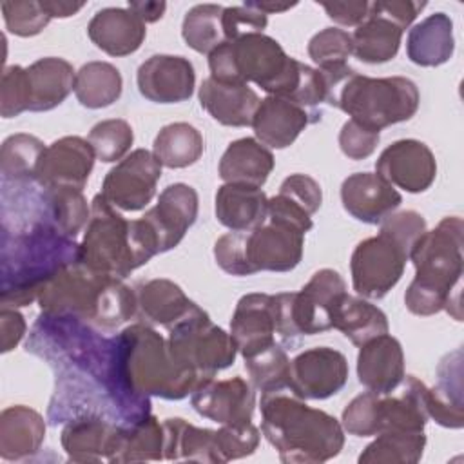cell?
Masks as SVG:
<instances>
[{
  "label": "cell",
  "mask_w": 464,
  "mask_h": 464,
  "mask_svg": "<svg viewBox=\"0 0 464 464\" xmlns=\"http://www.w3.org/2000/svg\"><path fill=\"white\" fill-rule=\"evenodd\" d=\"M161 424L165 431L163 459L221 464L216 448V430L198 428L181 417L165 419Z\"/></svg>",
  "instance_id": "d590c367"
},
{
  "label": "cell",
  "mask_w": 464,
  "mask_h": 464,
  "mask_svg": "<svg viewBox=\"0 0 464 464\" xmlns=\"http://www.w3.org/2000/svg\"><path fill=\"white\" fill-rule=\"evenodd\" d=\"M38 188L40 192L33 194L38 207L33 219H42L54 227L60 234L76 239L91 218V207L87 205L83 192L71 187Z\"/></svg>",
  "instance_id": "836d02e7"
},
{
  "label": "cell",
  "mask_w": 464,
  "mask_h": 464,
  "mask_svg": "<svg viewBox=\"0 0 464 464\" xmlns=\"http://www.w3.org/2000/svg\"><path fill=\"white\" fill-rule=\"evenodd\" d=\"M203 150L205 140L201 132L187 121H174L161 127L152 143V154L167 169L190 167L201 158Z\"/></svg>",
  "instance_id": "74e56055"
},
{
  "label": "cell",
  "mask_w": 464,
  "mask_h": 464,
  "mask_svg": "<svg viewBox=\"0 0 464 464\" xmlns=\"http://www.w3.org/2000/svg\"><path fill=\"white\" fill-rule=\"evenodd\" d=\"M462 246L464 223L459 216L440 219L415 241L410 252L415 277L404 294V304L411 314L428 317L446 310L455 321H462Z\"/></svg>",
  "instance_id": "3957f363"
},
{
  "label": "cell",
  "mask_w": 464,
  "mask_h": 464,
  "mask_svg": "<svg viewBox=\"0 0 464 464\" xmlns=\"http://www.w3.org/2000/svg\"><path fill=\"white\" fill-rule=\"evenodd\" d=\"M352 53V34L339 27H324L308 42V56L319 71H337L346 67Z\"/></svg>",
  "instance_id": "bcb514c9"
},
{
  "label": "cell",
  "mask_w": 464,
  "mask_h": 464,
  "mask_svg": "<svg viewBox=\"0 0 464 464\" xmlns=\"http://www.w3.org/2000/svg\"><path fill=\"white\" fill-rule=\"evenodd\" d=\"M96 154L80 136H63L45 147L38 170L36 185L42 188L71 187L82 190L92 172Z\"/></svg>",
  "instance_id": "e0dca14e"
},
{
  "label": "cell",
  "mask_w": 464,
  "mask_h": 464,
  "mask_svg": "<svg viewBox=\"0 0 464 464\" xmlns=\"http://www.w3.org/2000/svg\"><path fill=\"white\" fill-rule=\"evenodd\" d=\"M404 388L417 399L419 406L426 413L428 419H433L437 424L451 430H459L464 426V411L462 408L450 406L435 397L431 388H428L415 375H404Z\"/></svg>",
  "instance_id": "f907efd6"
},
{
  "label": "cell",
  "mask_w": 464,
  "mask_h": 464,
  "mask_svg": "<svg viewBox=\"0 0 464 464\" xmlns=\"http://www.w3.org/2000/svg\"><path fill=\"white\" fill-rule=\"evenodd\" d=\"M121 74L109 62H87L76 71L74 96L87 109L112 105L121 96Z\"/></svg>",
  "instance_id": "ab89813d"
},
{
  "label": "cell",
  "mask_w": 464,
  "mask_h": 464,
  "mask_svg": "<svg viewBox=\"0 0 464 464\" xmlns=\"http://www.w3.org/2000/svg\"><path fill=\"white\" fill-rule=\"evenodd\" d=\"M426 446L424 430H384L359 455L361 464H415Z\"/></svg>",
  "instance_id": "b9f144b4"
},
{
  "label": "cell",
  "mask_w": 464,
  "mask_h": 464,
  "mask_svg": "<svg viewBox=\"0 0 464 464\" xmlns=\"http://www.w3.org/2000/svg\"><path fill=\"white\" fill-rule=\"evenodd\" d=\"M45 440L44 417L24 404L7 406L0 413V457L14 462L36 455Z\"/></svg>",
  "instance_id": "f546056e"
},
{
  "label": "cell",
  "mask_w": 464,
  "mask_h": 464,
  "mask_svg": "<svg viewBox=\"0 0 464 464\" xmlns=\"http://www.w3.org/2000/svg\"><path fill=\"white\" fill-rule=\"evenodd\" d=\"M156 254L158 241L143 218L125 219L102 194L92 198L91 218L80 241V265L125 279Z\"/></svg>",
  "instance_id": "8992f818"
},
{
  "label": "cell",
  "mask_w": 464,
  "mask_h": 464,
  "mask_svg": "<svg viewBox=\"0 0 464 464\" xmlns=\"http://www.w3.org/2000/svg\"><path fill=\"white\" fill-rule=\"evenodd\" d=\"M0 9H2V16L7 31L22 38L42 33L51 22V16L42 7V2L7 0L0 4Z\"/></svg>",
  "instance_id": "7dc6e473"
},
{
  "label": "cell",
  "mask_w": 464,
  "mask_h": 464,
  "mask_svg": "<svg viewBox=\"0 0 464 464\" xmlns=\"http://www.w3.org/2000/svg\"><path fill=\"white\" fill-rule=\"evenodd\" d=\"M256 9H259L261 13L265 14H272V13H283V11H288L292 7L297 5V2H292V4H279V2H250Z\"/></svg>",
  "instance_id": "be15d7a7"
},
{
  "label": "cell",
  "mask_w": 464,
  "mask_h": 464,
  "mask_svg": "<svg viewBox=\"0 0 464 464\" xmlns=\"http://www.w3.org/2000/svg\"><path fill=\"white\" fill-rule=\"evenodd\" d=\"M221 24L225 42H232L248 33H263L268 24V14L256 9L250 2H245L243 5L223 7Z\"/></svg>",
  "instance_id": "f5cc1de1"
},
{
  "label": "cell",
  "mask_w": 464,
  "mask_h": 464,
  "mask_svg": "<svg viewBox=\"0 0 464 464\" xmlns=\"http://www.w3.org/2000/svg\"><path fill=\"white\" fill-rule=\"evenodd\" d=\"M321 7L326 11L339 25L357 27L361 25L370 13V2L366 0H348V2H321Z\"/></svg>",
  "instance_id": "680465c9"
},
{
  "label": "cell",
  "mask_w": 464,
  "mask_h": 464,
  "mask_svg": "<svg viewBox=\"0 0 464 464\" xmlns=\"http://www.w3.org/2000/svg\"><path fill=\"white\" fill-rule=\"evenodd\" d=\"M192 408L218 424L250 422L256 408V393L243 377L223 381L207 379L190 393Z\"/></svg>",
  "instance_id": "d6986e66"
},
{
  "label": "cell",
  "mask_w": 464,
  "mask_h": 464,
  "mask_svg": "<svg viewBox=\"0 0 464 464\" xmlns=\"http://www.w3.org/2000/svg\"><path fill=\"white\" fill-rule=\"evenodd\" d=\"M160 178L158 158L147 149H136L105 174L100 194L114 208L136 212L152 201Z\"/></svg>",
  "instance_id": "5bb4252c"
},
{
  "label": "cell",
  "mask_w": 464,
  "mask_h": 464,
  "mask_svg": "<svg viewBox=\"0 0 464 464\" xmlns=\"http://www.w3.org/2000/svg\"><path fill=\"white\" fill-rule=\"evenodd\" d=\"M120 428L100 415H80L65 422L60 442L71 462H111Z\"/></svg>",
  "instance_id": "d4e9b609"
},
{
  "label": "cell",
  "mask_w": 464,
  "mask_h": 464,
  "mask_svg": "<svg viewBox=\"0 0 464 464\" xmlns=\"http://www.w3.org/2000/svg\"><path fill=\"white\" fill-rule=\"evenodd\" d=\"M279 194L288 198L292 203L301 207L310 216H314L323 203L321 185L312 176L301 172L285 178L279 187Z\"/></svg>",
  "instance_id": "db71d44e"
},
{
  "label": "cell",
  "mask_w": 464,
  "mask_h": 464,
  "mask_svg": "<svg viewBox=\"0 0 464 464\" xmlns=\"http://www.w3.org/2000/svg\"><path fill=\"white\" fill-rule=\"evenodd\" d=\"M245 368L252 388L265 393H279L290 384V359L286 352L274 343L259 353L245 359Z\"/></svg>",
  "instance_id": "ee69618b"
},
{
  "label": "cell",
  "mask_w": 464,
  "mask_h": 464,
  "mask_svg": "<svg viewBox=\"0 0 464 464\" xmlns=\"http://www.w3.org/2000/svg\"><path fill=\"white\" fill-rule=\"evenodd\" d=\"M332 328L339 330L355 346H361L381 334H388L390 324L379 306L361 295H350L346 292L334 310Z\"/></svg>",
  "instance_id": "8d00e7d4"
},
{
  "label": "cell",
  "mask_w": 464,
  "mask_h": 464,
  "mask_svg": "<svg viewBox=\"0 0 464 464\" xmlns=\"http://www.w3.org/2000/svg\"><path fill=\"white\" fill-rule=\"evenodd\" d=\"M259 96L248 83H225L212 76L199 87L201 107L225 127H248L259 105Z\"/></svg>",
  "instance_id": "4316f807"
},
{
  "label": "cell",
  "mask_w": 464,
  "mask_h": 464,
  "mask_svg": "<svg viewBox=\"0 0 464 464\" xmlns=\"http://www.w3.org/2000/svg\"><path fill=\"white\" fill-rule=\"evenodd\" d=\"M27 71L29 112H45L58 107L74 91L76 71L58 56H45L33 62Z\"/></svg>",
  "instance_id": "4dcf8cb0"
},
{
  "label": "cell",
  "mask_w": 464,
  "mask_h": 464,
  "mask_svg": "<svg viewBox=\"0 0 464 464\" xmlns=\"http://www.w3.org/2000/svg\"><path fill=\"white\" fill-rule=\"evenodd\" d=\"M25 350L54 372L47 408L53 426L80 415H100L129 426L150 415V397L127 384L118 335L105 337L96 326L72 315L40 312Z\"/></svg>",
  "instance_id": "6da1fadb"
},
{
  "label": "cell",
  "mask_w": 464,
  "mask_h": 464,
  "mask_svg": "<svg viewBox=\"0 0 464 464\" xmlns=\"http://www.w3.org/2000/svg\"><path fill=\"white\" fill-rule=\"evenodd\" d=\"M219 4H198L190 7L181 24V36L185 44L201 54H210L225 42Z\"/></svg>",
  "instance_id": "7bdbcfd3"
},
{
  "label": "cell",
  "mask_w": 464,
  "mask_h": 464,
  "mask_svg": "<svg viewBox=\"0 0 464 464\" xmlns=\"http://www.w3.org/2000/svg\"><path fill=\"white\" fill-rule=\"evenodd\" d=\"M96 158L103 163H114L127 156L132 147L134 132L129 121L111 118L98 121L87 136Z\"/></svg>",
  "instance_id": "f6af8a7d"
},
{
  "label": "cell",
  "mask_w": 464,
  "mask_h": 464,
  "mask_svg": "<svg viewBox=\"0 0 464 464\" xmlns=\"http://www.w3.org/2000/svg\"><path fill=\"white\" fill-rule=\"evenodd\" d=\"M83 2H63V0H44L42 7L51 18H69L83 9Z\"/></svg>",
  "instance_id": "6125c7cd"
},
{
  "label": "cell",
  "mask_w": 464,
  "mask_h": 464,
  "mask_svg": "<svg viewBox=\"0 0 464 464\" xmlns=\"http://www.w3.org/2000/svg\"><path fill=\"white\" fill-rule=\"evenodd\" d=\"M80 263V243L42 219L2 223V306H27L63 268Z\"/></svg>",
  "instance_id": "7a4b0ae2"
},
{
  "label": "cell",
  "mask_w": 464,
  "mask_h": 464,
  "mask_svg": "<svg viewBox=\"0 0 464 464\" xmlns=\"http://www.w3.org/2000/svg\"><path fill=\"white\" fill-rule=\"evenodd\" d=\"M87 36L109 56H129L141 47L147 29L129 7H105L91 18Z\"/></svg>",
  "instance_id": "484cf974"
},
{
  "label": "cell",
  "mask_w": 464,
  "mask_h": 464,
  "mask_svg": "<svg viewBox=\"0 0 464 464\" xmlns=\"http://www.w3.org/2000/svg\"><path fill=\"white\" fill-rule=\"evenodd\" d=\"M323 112L308 111L286 98L266 96L259 102L252 118L256 140L268 149H286L312 123L321 120Z\"/></svg>",
  "instance_id": "44dd1931"
},
{
  "label": "cell",
  "mask_w": 464,
  "mask_h": 464,
  "mask_svg": "<svg viewBox=\"0 0 464 464\" xmlns=\"http://www.w3.org/2000/svg\"><path fill=\"white\" fill-rule=\"evenodd\" d=\"M266 219L290 225V227L301 230L303 234H306L314 227L312 216L306 214L295 203H292L288 198L281 196L279 192L276 196L268 198V218Z\"/></svg>",
  "instance_id": "6f0895ef"
},
{
  "label": "cell",
  "mask_w": 464,
  "mask_h": 464,
  "mask_svg": "<svg viewBox=\"0 0 464 464\" xmlns=\"http://www.w3.org/2000/svg\"><path fill=\"white\" fill-rule=\"evenodd\" d=\"M381 140L379 130L368 129L353 120H348L339 132V147L341 152L350 160H366L373 154L377 149V143Z\"/></svg>",
  "instance_id": "11a10c76"
},
{
  "label": "cell",
  "mask_w": 464,
  "mask_h": 464,
  "mask_svg": "<svg viewBox=\"0 0 464 464\" xmlns=\"http://www.w3.org/2000/svg\"><path fill=\"white\" fill-rule=\"evenodd\" d=\"M348 372V361L339 350L308 348L290 361L288 390L303 401H323L344 388Z\"/></svg>",
  "instance_id": "9a60e30c"
},
{
  "label": "cell",
  "mask_w": 464,
  "mask_h": 464,
  "mask_svg": "<svg viewBox=\"0 0 464 464\" xmlns=\"http://www.w3.org/2000/svg\"><path fill=\"white\" fill-rule=\"evenodd\" d=\"M165 431L163 424L154 417L147 415L145 419L121 426L116 444V451L111 462H147L163 459Z\"/></svg>",
  "instance_id": "60d3db41"
},
{
  "label": "cell",
  "mask_w": 464,
  "mask_h": 464,
  "mask_svg": "<svg viewBox=\"0 0 464 464\" xmlns=\"http://www.w3.org/2000/svg\"><path fill=\"white\" fill-rule=\"evenodd\" d=\"M304 248V234L290 225L266 219L248 232H228L214 243L218 266L230 276L256 272H290Z\"/></svg>",
  "instance_id": "9c48e42d"
},
{
  "label": "cell",
  "mask_w": 464,
  "mask_h": 464,
  "mask_svg": "<svg viewBox=\"0 0 464 464\" xmlns=\"http://www.w3.org/2000/svg\"><path fill=\"white\" fill-rule=\"evenodd\" d=\"M198 208L199 199L194 187L172 183L161 190L158 203L141 216L158 241L160 254L181 243L187 230L196 223Z\"/></svg>",
  "instance_id": "ac0fdd59"
},
{
  "label": "cell",
  "mask_w": 464,
  "mask_h": 464,
  "mask_svg": "<svg viewBox=\"0 0 464 464\" xmlns=\"http://www.w3.org/2000/svg\"><path fill=\"white\" fill-rule=\"evenodd\" d=\"M410 250L381 232L366 237L352 252V286L364 299H382L402 277Z\"/></svg>",
  "instance_id": "4fadbf2b"
},
{
  "label": "cell",
  "mask_w": 464,
  "mask_h": 464,
  "mask_svg": "<svg viewBox=\"0 0 464 464\" xmlns=\"http://www.w3.org/2000/svg\"><path fill=\"white\" fill-rule=\"evenodd\" d=\"M127 7L134 11L145 24H152L165 14L167 4L165 2H129Z\"/></svg>",
  "instance_id": "94428289"
},
{
  "label": "cell",
  "mask_w": 464,
  "mask_h": 464,
  "mask_svg": "<svg viewBox=\"0 0 464 464\" xmlns=\"http://www.w3.org/2000/svg\"><path fill=\"white\" fill-rule=\"evenodd\" d=\"M38 304L44 314L72 315L102 330H114L138 314L134 288L80 263L54 276L40 292Z\"/></svg>",
  "instance_id": "5b68a950"
},
{
  "label": "cell",
  "mask_w": 464,
  "mask_h": 464,
  "mask_svg": "<svg viewBox=\"0 0 464 464\" xmlns=\"http://www.w3.org/2000/svg\"><path fill=\"white\" fill-rule=\"evenodd\" d=\"M420 94L413 80L406 76L372 78L357 71L341 85L334 107H339L350 120L382 130L390 125L415 116Z\"/></svg>",
  "instance_id": "30bf717a"
},
{
  "label": "cell",
  "mask_w": 464,
  "mask_h": 464,
  "mask_svg": "<svg viewBox=\"0 0 464 464\" xmlns=\"http://www.w3.org/2000/svg\"><path fill=\"white\" fill-rule=\"evenodd\" d=\"M359 382L377 395H390L404 379V352L390 334H381L359 346Z\"/></svg>",
  "instance_id": "cb8c5ba5"
},
{
  "label": "cell",
  "mask_w": 464,
  "mask_h": 464,
  "mask_svg": "<svg viewBox=\"0 0 464 464\" xmlns=\"http://www.w3.org/2000/svg\"><path fill=\"white\" fill-rule=\"evenodd\" d=\"M402 33L377 2H370L368 18L352 33V54L364 63H386L397 56Z\"/></svg>",
  "instance_id": "d6a6232c"
},
{
  "label": "cell",
  "mask_w": 464,
  "mask_h": 464,
  "mask_svg": "<svg viewBox=\"0 0 464 464\" xmlns=\"http://www.w3.org/2000/svg\"><path fill=\"white\" fill-rule=\"evenodd\" d=\"M218 221L232 232H248L268 218V198L259 187L223 183L214 198Z\"/></svg>",
  "instance_id": "f1b7e54d"
},
{
  "label": "cell",
  "mask_w": 464,
  "mask_h": 464,
  "mask_svg": "<svg viewBox=\"0 0 464 464\" xmlns=\"http://www.w3.org/2000/svg\"><path fill=\"white\" fill-rule=\"evenodd\" d=\"M27 324L24 315L13 306H2L0 310V343L2 352H11L25 335Z\"/></svg>",
  "instance_id": "91938a15"
},
{
  "label": "cell",
  "mask_w": 464,
  "mask_h": 464,
  "mask_svg": "<svg viewBox=\"0 0 464 464\" xmlns=\"http://www.w3.org/2000/svg\"><path fill=\"white\" fill-rule=\"evenodd\" d=\"M379 230L386 232L411 252L415 241L426 232V219L415 210H402L388 216Z\"/></svg>",
  "instance_id": "9f6ffc18"
},
{
  "label": "cell",
  "mask_w": 464,
  "mask_h": 464,
  "mask_svg": "<svg viewBox=\"0 0 464 464\" xmlns=\"http://www.w3.org/2000/svg\"><path fill=\"white\" fill-rule=\"evenodd\" d=\"M276 160L268 147L256 138H239L225 149L218 172L225 183L263 187L274 170Z\"/></svg>",
  "instance_id": "1f68e13d"
},
{
  "label": "cell",
  "mask_w": 464,
  "mask_h": 464,
  "mask_svg": "<svg viewBox=\"0 0 464 464\" xmlns=\"http://www.w3.org/2000/svg\"><path fill=\"white\" fill-rule=\"evenodd\" d=\"M375 172L392 187L410 194L428 190L437 176V161L431 149L413 138L388 145L375 161Z\"/></svg>",
  "instance_id": "2e32d148"
},
{
  "label": "cell",
  "mask_w": 464,
  "mask_h": 464,
  "mask_svg": "<svg viewBox=\"0 0 464 464\" xmlns=\"http://www.w3.org/2000/svg\"><path fill=\"white\" fill-rule=\"evenodd\" d=\"M25 111H29V85L25 67H4L0 83V114L2 118H16Z\"/></svg>",
  "instance_id": "816d5d0a"
},
{
  "label": "cell",
  "mask_w": 464,
  "mask_h": 464,
  "mask_svg": "<svg viewBox=\"0 0 464 464\" xmlns=\"http://www.w3.org/2000/svg\"><path fill=\"white\" fill-rule=\"evenodd\" d=\"M230 335L243 359L272 346L276 343L274 295L261 292L243 295L230 319Z\"/></svg>",
  "instance_id": "603a6c76"
},
{
  "label": "cell",
  "mask_w": 464,
  "mask_h": 464,
  "mask_svg": "<svg viewBox=\"0 0 464 464\" xmlns=\"http://www.w3.org/2000/svg\"><path fill=\"white\" fill-rule=\"evenodd\" d=\"M341 203L353 219L381 225L399 208L402 196L377 172H355L341 185Z\"/></svg>",
  "instance_id": "7402d4cb"
},
{
  "label": "cell",
  "mask_w": 464,
  "mask_h": 464,
  "mask_svg": "<svg viewBox=\"0 0 464 464\" xmlns=\"http://www.w3.org/2000/svg\"><path fill=\"white\" fill-rule=\"evenodd\" d=\"M138 91L154 103H181L196 87V71L188 58L178 54H152L136 74Z\"/></svg>",
  "instance_id": "ffe728a7"
},
{
  "label": "cell",
  "mask_w": 464,
  "mask_h": 464,
  "mask_svg": "<svg viewBox=\"0 0 464 464\" xmlns=\"http://www.w3.org/2000/svg\"><path fill=\"white\" fill-rule=\"evenodd\" d=\"M138 314L147 324H160L167 330L188 317L198 304L170 279L158 277L136 285Z\"/></svg>",
  "instance_id": "83f0119b"
},
{
  "label": "cell",
  "mask_w": 464,
  "mask_h": 464,
  "mask_svg": "<svg viewBox=\"0 0 464 464\" xmlns=\"http://www.w3.org/2000/svg\"><path fill=\"white\" fill-rule=\"evenodd\" d=\"M261 431L286 464H321L337 457L344 430L334 415L308 406L294 393L261 395Z\"/></svg>",
  "instance_id": "277c9868"
},
{
  "label": "cell",
  "mask_w": 464,
  "mask_h": 464,
  "mask_svg": "<svg viewBox=\"0 0 464 464\" xmlns=\"http://www.w3.org/2000/svg\"><path fill=\"white\" fill-rule=\"evenodd\" d=\"M259 446V430L250 422L221 424L216 430V448L219 462H228L252 455Z\"/></svg>",
  "instance_id": "681fc988"
},
{
  "label": "cell",
  "mask_w": 464,
  "mask_h": 464,
  "mask_svg": "<svg viewBox=\"0 0 464 464\" xmlns=\"http://www.w3.org/2000/svg\"><path fill=\"white\" fill-rule=\"evenodd\" d=\"M301 62L288 56L281 44L263 33H248L223 42L208 54L210 76L225 83H256L268 96L290 100L295 92Z\"/></svg>",
  "instance_id": "52a82bcc"
},
{
  "label": "cell",
  "mask_w": 464,
  "mask_h": 464,
  "mask_svg": "<svg viewBox=\"0 0 464 464\" xmlns=\"http://www.w3.org/2000/svg\"><path fill=\"white\" fill-rule=\"evenodd\" d=\"M379 401L381 395L364 392L353 397L341 415V426L355 437H373L379 433Z\"/></svg>",
  "instance_id": "c3c4849f"
},
{
  "label": "cell",
  "mask_w": 464,
  "mask_h": 464,
  "mask_svg": "<svg viewBox=\"0 0 464 464\" xmlns=\"http://www.w3.org/2000/svg\"><path fill=\"white\" fill-rule=\"evenodd\" d=\"M45 145L40 138L16 132L4 140L0 149V172L4 185H25L36 181V170Z\"/></svg>",
  "instance_id": "f35d334b"
},
{
  "label": "cell",
  "mask_w": 464,
  "mask_h": 464,
  "mask_svg": "<svg viewBox=\"0 0 464 464\" xmlns=\"http://www.w3.org/2000/svg\"><path fill=\"white\" fill-rule=\"evenodd\" d=\"M116 335L123 375L132 392L145 397L181 401L203 382L176 361L167 339L150 324L134 323Z\"/></svg>",
  "instance_id": "ba28073f"
},
{
  "label": "cell",
  "mask_w": 464,
  "mask_h": 464,
  "mask_svg": "<svg viewBox=\"0 0 464 464\" xmlns=\"http://www.w3.org/2000/svg\"><path fill=\"white\" fill-rule=\"evenodd\" d=\"M455 51L453 22L446 13H433L415 24L406 40V53L411 63L420 67H439Z\"/></svg>",
  "instance_id": "e575fe53"
},
{
  "label": "cell",
  "mask_w": 464,
  "mask_h": 464,
  "mask_svg": "<svg viewBox=\"0 0 464 464\" xmlns=\"http://www.w3.org/2000/svg\"><path fill=\"white\" fill-rule=\"evenodd\" d=\"M167 343L176 361L203 381L232 366L237 355L232 335L214 324L199 306L169 330Z\"/></svg>",
  "instance_id": "7c38bea8"
},
{
  "label": "cell",
  "mask_w": 464,
  "mask_h": 464,
  "mask_svg": "<svg viewBox=\"0 0 464 464\" xmlns=\"http://www.w3.org/2000/svg\"><path fill=\"white\" fill-rule=\"evenodd\" d=\"M346 283L334 268L317 270L299 292L274 295L276 334L283 343L294 344L301 335H315L332 328V315Z\"/></svg>",
  "instance_id": "8fae6325"
}]
</instances>
